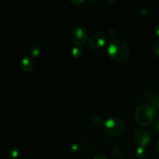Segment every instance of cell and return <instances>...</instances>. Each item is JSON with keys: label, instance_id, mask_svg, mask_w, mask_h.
Here are the masks:
<instances>
[{"label": "cell", "instance_id": "obj_1", "mask_svg": "<svg viewBox=\"0 0 159 159\" xmlns=\"http://www.w3.org/2000/svg\"><path fill=\"white\" fill-rule=\"evenodd\" d=\"M130 48L124 40L116 39L112 40L107 48V54L113 61L124 62L130 55Z\"/></svg>", "mask_w": 159, "mask_h": 159}, {"label": "cell", "instance_id": "obj_14", "mask_svg": "<svg viewBox=\"0 0 159 159\" xmlns=\"http://www.w3.org/2000/svg\"><path fill=\"white\" fill-rule=\"evenodd\" d=\"M107 37L110 39H111L112 40H116V36H117V31L115 29H113V28H110V29H109L108 31H107Z\"/></svg>", "mask_w": 159, "mask_h": 159}, {"label": "cell", "instance_id": "obj_22", "mask_svg": "<svg viewBox=\"0 0 159 159\" xmlns=\"http://www.w3.org/2000/svg\"><path fill=\"white\" fill-rule=\"evenodd\" d=\"M115 1H116V0H106V2L108 3H113V2H114Z\"/></svg>", "mask_w": 159, "mask_h": 159}, {"label": "cell", "instance_id": "obj_19", "mask_svg": "<svg viewBox=\"0 0 159 159\" xmlns=\"http://www.w3.org/2000/svg\"><path fill=\"white\" fill-rule=\"evenodd\" d=\"M94 159H107V156H105L104 155H99L95 157Z\"/></svg>", "mask_w": 159, "mask_h": 159}, {"label": "cell", "instance_id": "obj_6", "mask_svg": "<svg viewBox=\"0 0 159 159\" xmlns=\"http://www.w3.org/2000/svg\"><path fill=\"white\" fill-rule=\"evenodd\" d=\"M107 42V38L102 34H95L92 36L89 40V46L93 50H99L103 48Z\"/></svg>", "mask_w": 159, "mask_h": 159}, {"label": "cell", "instance_id": "obj_12", "mask_svg": "<svg viewBox=\"0 0 159 159\" xmlns=\"http://www.w3.org/2000/svg\"><path fill=\"white\" fill-rule=\"evenodd\" d=\"M71 54H72L73 57H75V59H79L83 56L84 51L80 47H75L71 51Z\"/></svg>", "mask_w": 159, "mask_h": 159}, {"label": "cell", "instance_id": "obj_2", "mask_svg": "<svg viewBox=\"0 0 159 159\" xmlns=\"http://www.w3.org/2000/svg\"><path fill=\"white\" fill-rule=\"evenodd\" d=\"M155 116V109L149 105H140L135 109L134 118L139 125L146 127L152 124Z\"/></svg>", "mask_w": 159, "mask_h": 159}, {"label": "cell", "instance_id": "obj_20", "mask_svg": "<svg viewBox=\"0 0 159 159\" xmlns=\"http://www.w3.org/2000/svg\"><path fill=\"white\" fill-rule=\"evenodd\" d=\"M156 34H157V35L159 37V23H158V25H157V26H156Z\"/></svg>", "mask_w": 159, "mask_h": 159}, {"label": "cell", "instance_id": "obj_5", "mask_svg": "<svg viewBox=\"0 0 159 159\" xmlns=\"http://www.w3.org/2000/svg\"><path fill=\"white\" fill-rule=\"evenodd\" d=\"M71 40L77 47H82L89 41L88 33L84 28L76 27L71 32Z\"/></svg>", "mask_w": 159, "mask_h": 159}, {"label": "cell", "instance_id": "obj_9", "mask_svg": "<svg viewBox=\"0 0 159 159\" xmlns=\"http://www.w3.org/2000/svg\"><path fill=\"white\" fill-rule=\"evenodd\" d=\"M7 155L9 159H16L20 155V150L16 146H12L8 150Z\"/></svg>", "mask_w": 159, "mask_h": 159}, {"label": "cell", "instance_id": "obj_3", "mask_svg": "<svg viewBox=\"0 0 159 159\" xmlns=\"http://www.w3.org/2000/svg\"><path fill=\"white\" fill-rule=\"evenodd\" d=\"M125 130V122L119 116H113L106 120L104 125L105 133L111 138L119 137Z\"/></svg>", "mask_w": 159, "mask_h": 159}, {"label": "cell", "instance_id": "obj_8", "mask_svg": "<svg viewBox=\"0 0 159 159\" xmlns=\"http://www.w3.org/2000/svg\"><path fill=\"white\" fill-rule=\"evenodd\" d=\"M41 54V48L38 44H34L29 49V55L31 57H37Z\"/></svg>", "mask_w": 159, "mask_h": 159}, {"label": "cell", "instance_id": "obj_4", "mask_svg": "<svg viewBox=\"0 0 159 159\" xmlns=\"http://www.w3.org/2000/svg\"><path fill=\"white\" fill-rule=\"evenodd\" d=\"M134 141L138 147L144 148L151 142V134L146 129H138L134 134Z\"/></svg>", "mask_w": 159, "mask_h": 159}, {"label": "cell", "instance_id": "obj_7", "mask_svg": "<svg viewBox=\"0 0 159 159\" xmlns=\"http://www.w3.org/2000/svg\"><path fill=\"white\" fill-rule=\"evenodd\" d=\"M20 68L23 72L24 73H30L34 68V62H33L31 57H23L20 64Z\"/></svg>", "mask_w": 159, "mask_h": 159}, {"label": "cell", "instance_id": "obj_18", "mask_svg": "<svg viewBox=\"0 0 159 159\" xmlns=\"http://www.w3.org/2000/svg\"><path fill=\"white\" fill-rule=\"evenodd\" d=\"M85 1V0H70V2H71V3H73V4H75V5L82 4V3H83Z\"/></svg>", "mask_w": 159, "mask_h": 159}, {"label": "cell", "instance_id": "obj_17", "mask_svg": "<svg viewBox=\"0 0 159 159\" xmlns=\"http://www.w3.org/2000/svg\"><path fill=\"white\" fill-rule=\"evenodd\" d=\"M154 53L155 55L159 57V41L157 42L154 46Z\"/></svg>", "mask_w": 159, "mask_h": 159}, {"label": "cell", "instance_id": "obj_10", "mask_svg": "<svg viewBox=\"0 0 159 159\" xmlns=\"http://www.w3.org/2000/svg\"><path fill=\"white\" fill-rule=\"evenodd\" d=\"M135 157L137 159H145L147 157V152L144 148L138 147L135 151Z\"/></svg>", "mask_w": 159, "mask_h": 159}, {"label": "cell", "instance_id": "obj_13", "mask_svg": "<svg viewBox=\"0 0 159 159\" xmlns=\"http://www.w3.org/2000/svg\"><path fill=\"white\" fill-rule=\"evenodd\" d=\"M93 122L94 124V125L96 126V127H102V126L105 125L106 121L102 116L96 115V116H95L93 117Z\"/></svg>", "mask_w": 159, "mask_h": 159}, {"label": "cell", "instance_id": "obj_11", "mask_svg": "<svg viewBox=\"0 0 159 159\" xmlns=\"http://www.w3.org/2000/svg\"><path fill=\"white\" fill-rule=\"evenodd\" d=\"M124 156V152L120 147H116L112 152L113 159H122Z\"/></svg>", "mask_w": 159, "mask_h": 159}, {"label": "cell", "instance_id": "obj_16", "mask_svg": "<svg viewBox=\"0 0 159 159\" xmlns=\"http://www.w3.org/2000/svg\"><path fill=\"white\" fill-rule=\"evenodd\" d=\"M152 128L155 130V131L159 132V116H157L155 118L152 122Z\"/></svg>", "mask_w": 159, "mask_h": 159}, {"label": "cell", "instance_id": "obj_21", "mask_svg": "<svg viewBox=\"0 0 159 159\" xmlns=\"http://www.w3.org/2000/svg\"><path fill=\"white\" fill-rule=\"evenodd\" d=\"M156 148H157V152H158V153L159 154V139L158 140V142H157Z\"/></svg>", "mask_w": 159, "mask_h": 159}, {"label": "cell", "instance_id": "obj_15", "mask_svg": "<svg viewBox=\"0 0 159 159\" xmlns=\"http://www.w3.org/2000/svg\"><path fill=\"white\" fill-rule=\"evenodd\" d=\"M152 106L156 110H159V95H157L152 99Z\"/></svg>", "mask_w": 159, "mask_h": 159}, {"label": "cell", "instance_id": "obj_23", "mask_svg": "<svg viewBox=\"0 0 159 159\" xmlns=\"http://www.w3.org/2000/svg\"><path fill=\"white\" fill-rule=\"evenodd\" d=\"M89 2H93V3H94V2H96L98 1V0H88Z\"/></svg>", "mask_w": 159, "mask_h": 159}]
</instances>
